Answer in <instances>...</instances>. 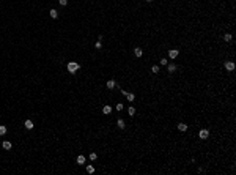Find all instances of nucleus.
I'll return each instance as SVG.
<instances>
[{"label":"nucleus","instance_id":"f257e3e1","mask_svg":"<svg viewBox=\"0 0 236 175\" xmlns=\"http://www.w3.org/2000/svg\"><path fill=\"white\" fill-rule=\"evenodd\" d=\"M79 68H80V65H79V63H76V62H69V63H68V71L71 73V74H74V73L77 71Z\"/></svg>","mask_w":236,"mask_h":175},{"label":"nucleus","instance_id":"f03ea898","mask_svg":"<svg viewBox=\"0 0 236 175\" xmlns=\"http://www.w3.org/2000/svg\"><path fill=\"white\" fill-rule=\"evenodd\" d=\"M198 137L200 139H208V137H209V131L208 130H200L198 131Z\"/></svg>","mask_w":236,"mask_h":175},{"label":"nucleus","instance_id":"7ed1b4c3","mask_svg":"<svg viewBox=\"0 0 236 175\" xmlns=\"http://www.w3.org/2000/svg\"><path fill=\"white\" fill-rule=\"evenodd\" d=\"M225 69H227V71H233V69H235V62H225Z\"/></svg>","mask_w":236,"mask_h":175},{"label":"nucleus","instance_id":"20e7f679","mask_svg":"<svg viewBox=\"0 0 236 175\" xmlns=\"http://www.w3.org/2000/svg\"><path fill=\"white\" fill-rule=\"evenodd\" d=\"M178 55H180V51H176V49L169 51V57H170V58H176Z\"/></svg>","mask_w":236,"mask_h":175},{"label":"nucleus","instance_id":"39448f33","mask_svg":"<svg viewBox=\"0 0 236 175\" xmlns=\"http://www.w3.org/2000/svg\"><path fill=\"white\" fill-rule=\"evenodd\" d=\"M116 126H118L120 130H124V128H126V123H124L123 118H118V120H116Z\"/></svg>","mask_w":236,"mask_h":175},{"label":"nucleus","instance_id":"423d86ee","mask_svg":"<svg viewBox=\"0 0 236 175\" xmlns=\"http://www.w3.org/2000/svg\"><path fill=\"white\" fill-rule=\"evenodd\" d=\"M24 126H25V130H33V128H35L32 120H25V122H24Z\"/></svg>","mask_w":236,"mask_h":175},{"label":"nucleus","instance_id":"0eeeda50","mask_svg":"<svg viewBox=\"0 0 236 175\" xmlns=\"http://www.w3.org/2000/svg\"><path fill=\"white\" fill-rule=\"evenodd\" d=\"M167 69H169V73H175L176 71V65L175 63H167Z\"/></svg>","mask_w":236,"mask_h":175},{"label":"nucleus","instance_id":"6e6552de","mask_svg":"<svg viewBox=\"0 0 236 175\" xmlns=\"http://www.w3.org/2000/svg\"><path fill=\"white\" fill-rule=\"evenodd\" d=\"M134 55H135V57H142V55H143V51L140 49V47H135V49H134Z\"/></svg>","mask_w":236,"mask_h":175},{"label":"nucleus","instance_id":"1a4fd4ad","mask_svg":"<svg viewBox=\"0 0 236 175\" xmlns=\"http://www.w3.org/2000/svg\"><path fill=\"white\" fill-rule=\"evenodd\" d=\"M110 112H112V107H110V106H104V107H102V114H104V115H109Z\"/></svg>","mask_w":236,"mask_h":175},{"label":"nucleus","instance_id":"9d476101","mask_svg":"<svg viewBox=\"0 0 236 175\" xmlns=\"http://www.w3.org/2000/svg\"><path fill=\"white\" fill-rule=\"evenodd\" d=\"M76 161H77V164H85V156H83V155H79Z\"/></svg>","mask_w":236,"mask_h":175},{"label":"nucleus","instance_id":"9b49d317","mask_svg":"<svg viewBox=\"0 0 236 175\" xmlns=\"http://www.w3.org/2000/svg\"><path fill=\"white\" fill-rule=\"evenodd\" d=\"M178 130L180 131H187V125H186V123H178Z\"/></svg>","mask_w":236,"mask_h":175},{"label":"nucleus","instance_id":"f8f14e48","mask_svg":"<svg viewBox=\"0 0 236 175\" xmlns=\"http://www.w3.org/2000/svg\"><path fill=\"white\" fill-rule=\"evenodd\" d=\"M50 17H52V19H57V17H58V11H57V10H50Z\"/></svg>","mask_w":236,"mask_h":175},{"label":"nucleus","instance_id":"ddd939ff","mask_svg":"<svg viewBox=\"0 0 236 175\" xmlns=\"http://www.w3.org/2000/svg\"><path fill=\"white\" fill-rule=\"evenodd\" d=\"M3 148H5V150H11V142L5 141V142H3Z\"/></svg>","mask_w":236,"mask_h":175},{"label":"nucleus","instance_id":"4468645a","mask_svg":"<svg viewBox=\"0 0 236 175\" xmlns=\"http://www.w3.org/2000/svg\"><path fill=\"white\" fill-rule=\"evenodd\" d=\"M6 126H3V125H2V126H0V136H5V134H6Z\"/></svg>","mask_w":236,"mask_h":175},{"label":"nucleus","instance_id":"2eb2a0df","mask_svg":"<svg viewBox=\"0 0 236 175\" xmlns=\"http://www.w3.org/2000/svg\"><path fill=\"white\" fill-rule=\"evenodd\" d=\"M113 87H115V80H112V79L107 80V88H113Z\"/></svg>","mask_w":236,"mask_h":175},{"label":"nucleus","instance_id":"dca6fc26","mask_svg":"<svg viewBox=\"0 0 236 175\" xmlns=\"http://www.w3.org/2000/svg\"><path fill=\"white\" fill-rule=\"evenodd\" d=\"M127 114L131 115V117H134L135 115V107H129V109H127Z\"/></svg>","mask_w":236,"mask_h":175},{"label":"nucleus","instance_id":"f3484780","mask_svg":"<svg viewBox=\"0 0 236 175\" xmlns=\"http://www.w3.org/2000/svg\"><path fill=\"white\" fill-rule=\"evenodd\" d=\"M124 96H126V98H127V101H134V99H135V96L132 95V93H126V95H124Z\"/></svg>","mask_w":236,"mask_h":175},{"label":"nucleus","instance_id":"a211bd4d","mask_svg":"<svg viewBox=\"0 0 236 175\" xmlns=\"http://www.w3.org/2000/svg\"><path fill=\"white\" fill-rule=\"evenodd\" d=\"M87 172H88V174H93V172H94V167L91 166V164H88V166H87Z\"/></svg>","mask_w":236,"mask_h":175},{"label":"nucleus","instance_id":"6ab92c4d","mask_svg":"<svg viewBox=\"0 0 236 175\" xmlns=\"http://www.w3.org/2000/svg\"><path fill=\"white\" fill-rule=\"evenodd\" d=\"M151 71H153L154 74H157V73H159V66H157V65H153V66H151Z\"/></svg>","mask_w":236,"mask_h":175},{"label":"nucleus","instance_id":"aec40b11","mask_svg":"<svg viewBox=\"0 0 236 175\" xmlns=\"http://www.w3.org/2000/svg\"><path fill=\"white\" fill-rule=\"evenodd\" d=\"M231 38H233V36H231V33H227V35L224 36V40H225L227 43H228V41H231Z\"/></svg>","mask_w":236,"mask_h":175},{"label":"nucleus","instance_id":"412c9836","mask_svg":"<svg viewBox=\"0 0 236 175\" xmlns=\"http://www.w3.org/2000/svg\"><path fill=\"white\" fill-rule=\"evenodd\" d=\"M101 46H102L101 40H98V41H96V44H94V47H96V49H101Z\"/></svg>","mask_w":236,"mask_h":175},{"label":"nucleus","instance_id":"4be33fe9","mask_svg":"<svg viewBox=\"0 0 236 175\" xmlns=\"http://www.w3.org/2000/svg\"><path fill=\"white\" fill-rule=\"evenodd\" d=\"M96 158H98V155H96V153H90V159H91V161H94Z\"/></svg>","mask_w":236,"mask_h":175},{"label":"nucleus","instance_id":"5701e85b","mask_svg":"<svg viewBox=\"0 0 236 175\" xmlns=\"http://www.w3.org/2000/svg\"><path fill=\"white\" fill-rule=\"evenodd\" d=\"M116 110H118V112H120V110H123V104H121V103L116 104Z\"/></svg>","mask_w":236,"mask_h":175},{"label":"nucleus","instance_id":"b1692460","mask_svg":"<svg viewBox=\"0 0 236 175\" xmlns=\"http://www.w3.org/2000/svg\"><path fill=\"white\" fill-rule=\"evenodd\" d=\"M58 3H60V5H61V6H65V5H66V3H68V0H58Z\"/></svg>","mask_w":236,"mask_h":175},{"label":"nucleus","instance_id":"393cba45","mask_svg":"<svg viewBox=\"0 0 236 175\" xmlns=\"http://www.w3.org/2000/svg\"><path fill=\"white\" fill-rule=\"evenodd\" d=\"M167 63H169V62H167V58H162V60H161V65H167Z\"/></svg>","mask_w":236,"mask_h":175},{"label":"nucleus","instance_id":"a878e982","mask_svg":"<svg viewBox=\"0 0 236 175\" xmlns=\"http://www.w3.org/2000/svg\"><path fill=\"white\" fill-rule=\"evenodd\" d=\"M146 2H151V0H146Z\"/></svg>","mask_w":236,"mask_h":175}]
</instances>
